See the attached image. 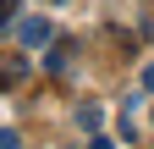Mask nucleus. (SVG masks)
Instances as JSON below:
<instances>
[{"mask_svg": "<svg viewBox=\"0 0 154 149\" xmlns=\"http://www.w3.org/2000/svg\"><path fill=\"white\" fill-rule=\"evenodd\" d=\"M17 39H22L28 50H38V44L55 39V28H50V17H28V22H17Z\"/></svg>", "mask_w": 154, "mask_h": 149, "instance_id": "nucleus-1", "label": "nucleus"}, {"mask_svg": "<svg viewBox=\"0 0 154 149\" xmlns=\"http://www.w3.org/2000/svg\"><path fill=\"white\" fill-rule=\"evenodd\" d=\"M99 122H105V116H99V105H83V127H88V133H99Z\"/></svg>", "mask_w": 154, "mask_h": 149, "instance_id": "nucleus-2", "label": "nucleus"}, {"mask_svg": "<svg viewBox=\"0 0 154 149\" xmlns=\"http://www.w3.org/2000/svg\"><path fill=\"white\" fill-rule=\"evenodd\" d=\"M0 149H22V138H17V127H6V133H0Z\"/></svg>", "mask_w": 154, "mask_h": 149, "instance_id": "nucleus-3", "label": "nucleus"}, {"mask_svg": "<svg viewBox=\"0 0 154 149\" xmlns=\"http://www.w3.org/2000/svg\"><path fill=\"white\" fill-rule=\"evenodd\" d=\"M88 149H116V144H110V138H99V133H94V144H88Z\"/></svg>", "mask_w": 154, "mask_h": 149, "instance_id": "nucleus-4", "label": "nucleus"}, {"mask_svg": "<svg viewBox=\"0 0 154 149\" xmlns=\"http://www.w3.org/2000/svg\"><path fill=\"white\" fill-rule=\"evenodd\" d=\"M143 88H154V61H149V66H143Z\"/></svg>", "mask_w": 154, "mask_h": 149, "instance_id": "nucleus-5", "label": "nucleus"}]
</instances>
